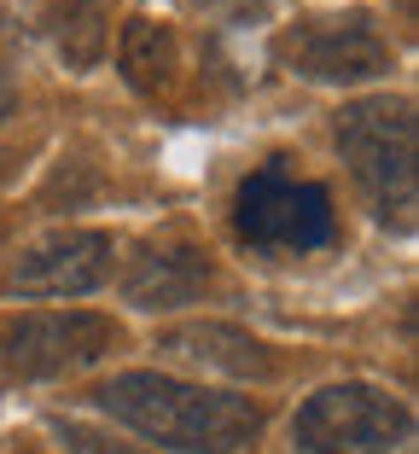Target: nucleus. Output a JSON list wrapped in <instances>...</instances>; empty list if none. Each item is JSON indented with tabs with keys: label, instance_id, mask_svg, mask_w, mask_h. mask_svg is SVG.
Returning <instances> with one entry per match:
<instances>
[{
	"label": "nucleus",
	"instance_id": "nucleus-15",
	"mask_svg": "<svg viewBox=\"0 0 419 454\" xmlns=\"http://www.w3.org/2000/svg\"><path fill=\"white\" fill-rule=\"evenodd\" d=\"M0 245H6V215H0Z\"/></svg>",
	"mask_w": 419,
	"mask_h": 454
},
{
	"label": "nucleus",
	"instance_id": "nucleus-2",
	"mask_svg": "<svg viewBox=\"0 0 419 454\" xmlns=\"http://www.w3.org/2000/svg\"><path fill=\"white\" fill-rule=\"evenodd\" d=\"M338 158L350 163L355 187L367 192L384 227H414L419 204V122L396 94H373L338 111Z\"/></svg>",
	"mask_w": 419,
	"mask_h": 454
},
{
	"label": "nucleus",
	"instance_id": "nucleus-14",
	"mask_svg": "<svg viewBox=\"0 0 419 454\" xmlns=\"http://www.w3.org/2000/svg\"><path fill=\"white\" fill-rule=\"evenodd\" d=\"M12 106H18V88H12V82H6V76H0V122L12 117Z\"/></svg>",
	"mask_w": 419,
	"mask_h": 454
},
{
	"label": "nucleus",
	"instance_id": "nucleus-11",
	"mask_svg": "<svg viewBox=\"0 0 419 454\" xmlns=\"http://www.w3.org/2000/svg\"><path fill=\"white\" fill-rule=\"evenodd\" d=\"M47 35H53L58 59L70 70H94L105 59V41H111L105 6L99 0H53L47 6Z\"/></svg>",
	"mask_w": 419,
	"mask_h": 454
},
{
	"label": "nucleus",
	"instance_id": "nucleus-3",
	"mask_svg": "<svg viewBox=\"0 0 419 454\" xmlns=\"http://www.w3.org/2000/svg\"><path fill=\"white\" fill-rule=\"evenodd\" d=\"M407 431H414L407 402H396L379 385H361V379L314 390L291 419V437L303 454H391L407 442Z\"/></svg>",
	"mask_w": 419,
	"mask_h": 454
},
{
	"label": "nucleus",
	"instance_id": "nucleus-4",
	"mask_svg": "<svg viewBox=\"0 0 419 454\" xmlns=\"http://www.w3.org/2000/svg\"><path fill=\"white\" fill-rule=\"evenodd\" d=\"M233 227L257 251H321L338 222H332V192L321 181H291L285 158H274L239 187Z\"/></svg>",
	"mask_w": 419,
	"mask_h": 454
},
{
	"label": "nucleus",
	"instance_id": "nucleus-6",
	"mask_svg": "<svg viewBox=\"0 0 419 454\" xmlns=\"http://www.w3.org/2000/svg\"><path fill=\"white\" fill-rule=\"evenodd\" d=\"M280 65L303 82H373L391 70V41L373 29L367 12H332V18H309L280 41Z\"/></svg>",
	"mask_w": 419,
	"mask_h": 454
},
{
	"label": "nucleus",
	"instance_id": "nucleus-8",
	"mask_svg": "<svg viewBox=\"0 0 419 454\" xmlns=\"http://www.w3.org/2000/svg\"><path fill=\"white\" fill-rule=\"evenodd\" d=\"M158 356L175 367H198V373H228V379H274V349L262 338L239 333L221 321H192L158 338Z\"/></svg>",
	"mask_w": 419,
	"mask_h": 454
},
{
	"label": "nucleus",
	"instance_id": "nucleus-5",
	"mask_svg": "<svg viewBox=\"0 0 419 454\" xmlns=\"http://www.w3.org/2000/svg\"><path fill=\"white\" fill-rule=\"evenodd\" d=\"M117 349V326L88 309H29L0 321V367L12 379H65Z\"/></svg>",
	"mask_w": 419,
	"mask_h": 454
},
{
	"label": "nucleus",
	"instance_id": "nucleus-12",
	"mask_svg": "<svg viewBox=\"0 0 419 454\" xmlns=\"http://www.w3.org/2000/svg\"><path fill=\"white\" fill-rule=\"evenodd\" d=\"M53 437L65 442V454H140L135 442H117L111 431H94L81 419H53Z\"/></svg>",
	"mask_w": 419,
	"mask_h": 454
},
{
	"label": "nucleus",
	"instance_id": "nucleus-1",
	"mask_svg": "<svg viewBox=\"0 0 419 454\" xmlns=\"http://www.w3.org/2000/svg\"><path fill=\"white\" fill-rule=\"evenodd\" d=\"M94 402L169 454H239L262 431V408L251 396L204 390L169 373H117L94 390Z\"/></svg>",
	"mask_w": 419,
	"mask_h": 454
},
{
	"label": "nucleus",
	"instance_id": "nucleus-9",
	"mask_svg": "<svg viewBox=\"0 0 419 454\" xmlns=\"http://www.w3.org/2000/svg\"><path fill=\"white\" fill-rule=\"evenodd\" d=\"M204 292H210V256L192 251V245H146L122 274V297L146 315L198 303Z\"/></svg>",
	"mask_w": 419,
	"mask_h": 454
},
{
	"label": "nucleus",
	"instance_id": "nucleus-10",
	"mask_svg": "<svg viewBox=\"0 0 419 454\" xmlns=\"http://www.w3.org/2000/svg\"><path fill=\"white\" fill-rule=\"evenodd\" d=\"M117 65H122V82H128L135 94H163L181 70L175 29L158 24V18H128V24H122V41H117Z\"/></svg>",
	"mask_w": 419,
	"mask_h": 454
},
{
	"label": "nucleus",
	"instance_id": "nucleus-13",
	"mask_svg": "<svg viewBox=\"0 0 419 454\" xmlns=\"http://www.w3.org/2000/svg\"><path fill=\"white\" fill-rule=\"evenodd\" d=\"M192 6L216 24H257V18H268L274 0H192Z\"/></svg>",
	"mask_w": 419,
	"mask_h": 454
},
{
	"label": "nucleus",
	"instance_id": "nucleus-7",
	"mask_svg": "<svg viewBox=\"0 0 419 454\" xmlns=\"http://www.w3.org/2000/svg\"><path fill=\"white\" fill-rule=\"evenodd\" d=\"M111 233L99 227H58L47 239H35L12 262V292L18 297H88L111 280Z\"/></svg>",
	"mask_w": 419,
	"mask_h": 454
}]
</instances>
